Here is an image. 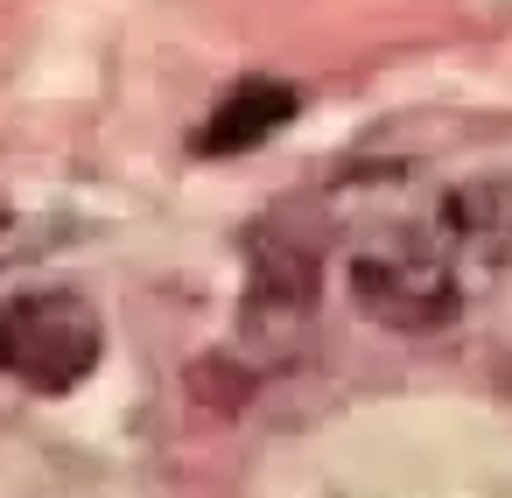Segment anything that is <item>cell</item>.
<instances>
[{"label":"cell","mask_w":512,"mask_h":498,"mask_svg":"<svg viewBox=\"0 0 512 498\" xmlns=\"http://www.w3.org/2000/svg\"><path fill=\"white\" fill-rule=\"evenodd\" d=\"M512 274V176H463L421 211L372 225L351 260V302L386 330H442Z\"/></svg>","instance_id":"1"},{"label":"cell","mask_w":512,"mask_h":498,"mask_svg":"<svg viewBox=\"0 0 512 498\" xmlns=\"http://www.w3.org/2000/svg\"><path fill=\"white\" fill-rule=\"evenodd\" d=\"M106 358V316L85 288H22L0 302V372L29 393H78Z\"/></svg>","instance_id":"2"},{"label":"cell","mask_w":512,"mask_h":498,"mask_svg":"<svg viewBox=\"0 0 512 498\" xmlns=\"http://www.w3.org/2000/svg\"><path fill=\"white\" fill-rule=\"evenodd\" d=\"M295 120V92L281 85V78H246V85H232L225 92V106L211 113V127L197 134V148L204 155H246V148H260L274 127H288Z\"/></svg>","instance_id":"3"},{"label":"cell","mask_w":512,"mask_h":498,"mask_svg":"<svg viewBox=\"0 0 512 498\" xmlns=\"http://www.w3.org/2000/svg\"><path fill=\"white\" fill-rule=\"evenodd\" d=\"M64 218L57 211H29V204H0V267H29L50 246H64Z\"/></svg>","instance_id":"4"}]
</instances>
